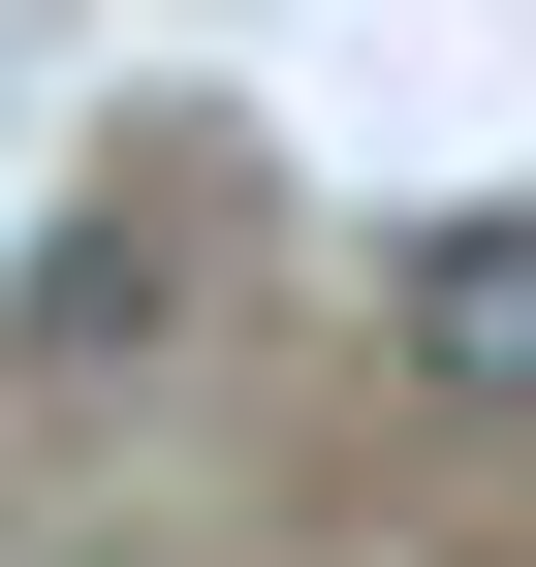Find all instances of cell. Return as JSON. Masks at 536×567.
<instances>
[{"label": "cell", "instance_id": "1", "mask_svg": "<svg viewBox=\"0 0 536 567\" xmlns=\"http://www.w3.org/2000/svg\"><path fill=\"white\" fill-rule=\"evenodd\" d=\"M379 347H411L442 410H536V189H474V221L379 252Z\"/></svg>", "mask_w": 536, "mask_h": 567}]
</instances>
